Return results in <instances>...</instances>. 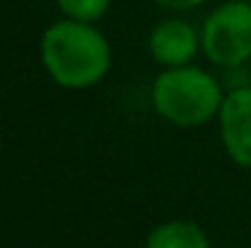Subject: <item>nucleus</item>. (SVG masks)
I'll list each match as a JSON object with an SVG mask.
<instances>
[{
	"mask_svg": "<svg viewBox=\"0 0 251 248\" xmlns=\"http://www.w3.org/2000/svg\"><path fill=\"white\" fill-rule=\"evenodd\" d=\"M225 95L227 90L222 81L198 64L161 68L149 88L154 112L164 122L180 129H195L217 122Z\"/></svg>",
	"mask_w": 251,
	"mask_h": 248,
	"instance_id": "f03ea898",
	"label": "nucleus"
},
{
	"mask_svg": "<svg viewBox=\"0 0 251 248\" xmlns=\"http://www.w3.org/2000/svg\"><path fill=\"white\" fill-rule=\"evenodd\" d=\"M159 7L171 10V12H190L195 7H200L205 0H154Z\"/></svg>",
	"mask_w": 251,
	"mask_h": 248,
	"instance_id": "6e6552de",
	"label": "nucleus"
},
{
	"mask_svg": "<svg viewBox=\"0 0 251 248\" xmlns=\"http://www.w3.org/2000/svg\"><path fill=\"white\" fill-rule=\"evenodd\" d=\"M147 49H149L151 61L161 68L190 66L202 54L200 29L193 22L183 20L180 15L164 17L151 27Z\"/></svg>",
	"mask_w": 251,
	"mask_h": 248,
	"instance_id": "20e7f679",
	"label": "nucleus"
},
{
	"mask_svg": "<svg viewBox=\"0 0 251 248\" xmlns=\"http://www.w3.org/2000/svg\"><path fill=\"white\" fill-rule=\"evenodd\" d=\"M39 61L44 73L66 90H88L107 78L112 46L93 22L54 20L39 37Z\"/></svg>",
	"mask_w": 251,
	"mask_h": 248,
	"instance_id": "f257e3e1",
	"label": "nucleus"
},
{
	"mask_svg": "<svg viewBox=\"0 0 251 248\" xmlns=\"http://www.w3.org/2000/svg\"><path fill=\"white\" fill-rule=\"evenodd\" d=\"M61 17L98 24L112 7V0H54Z\"/></svg>",
	"mask_w": 251,
	"mask_h": 248,
	"instance_id": "0eeeda50",
	"label": "nucleus"
},
{
	"mask_svg": "<svg viewBox=\"0 0 251 248\" xmlns=\"http://www.w3.org/2000/svg\"><path fill=\"white\" fill-rule=\"evenodd\" d=\"M242 2H251V0H242Z\"/></svg>",
	"mask_w": 251,
	"mask_h": 248,
	"instance_id": "1a4fd4ad",
	"label": "nucleus"
},
{
	"mask_svg": "<svg viewBox=\"0 0 251 248\" xmlns=\"http://www.w3.org/2000/svg\"><path fill=\"white\" fill-rule=\"evenodd\" d=\"M144 248H210V236L193 219H166L147 234Z\"/></svg>",
	"mask_w": 251,
	"mask_h": 248,
	"instance_id": "423d86ee",
	"label": "nucleus"
},
{
	"mask_svg": "<svg viewBox=\"0 0 251 248\" xmlns=\"http://www.w3.org/2000/svg\"><path fill=\"white\" fill-rule=\"evenodd\" d=\"M202 56L225 71L251 61V2L225 0L200 24Z\"/></svg>",
	"mask_w": 251,
	"mask_h": 248,
	"instance_id": "7ed1b4c3",
	"label": "nucleus"
},
{
	"mask_svg": "<svg viewBox=\"0 0 251 248\" xmlns=\"http://www.w3.org/2000/svg\"><path fill=\"white\" fill-rule=\"evenodd\" d=\"M217 129L227 158L251 170V85L227 90L217 114Z\"/></svg>",
	"mask_w": 251,
	"mask_h": 248,
	"instance_id": "39448f33",
	"label": "nucleus"
}]
</instances>
